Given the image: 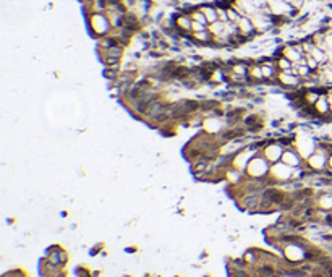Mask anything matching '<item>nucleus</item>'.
I'll list each match as a JSON object with an SVG mask.
<instances>
[{"instance_id":"nucleus-21","label":"nucleus","mask_w":332,"mask_h":277,"mask_svg":"<svg viewBox=\"0 0 332 277\" xmlns=\"http://www.w3.org/2000/svg\"><path fill=\"white\" fill-rule=\"evenodd\" d=\"M60 261H62V266H65L67 262H68V253L63 250V248L60 250Z\"/></svg>"},{"instance_id":"nucleus-9","label":"nucleus","mask_w":332,"mask_h":277,"mask_svg":"<svg viewBox=\"0 0 332 277\" xmlns=\"http://www.w3.org/2000/svg\"><path fill=\"white\" fill-rule=\"evenodd\" d=\"M313 110L316 113L317 118H332V110H330V104H329V97L327 94H321V97L317 99V102L313 105Z\"/></svg>"},{"instance_id":"nucleus-3","label":"nucleus","mask_w":332,"mask_h":277,"mask_svg":"<svg viewBox=\"0 0 332 277\" xmlns=\"http://www.w3.org/2000/svg\"><path fill=\"white\" fill-rule=\"evenodd\" d=\"M293 177V167L284 164V162H275V164L271 166V172H269V179L275 183H288L292 182Z\"/></svg>"},{"instance_id":"nucleus-6","label":"nucleus","mask_w":332,"mask_h":277,"mask_svg":"<svg viewBox=\"0 0 332 277\" xmlns=\"http://www.w3.org/2000/svg\"><path fill=\"white\" fill-rule=\"evenodd\" d=\"M280 161L284 162V164L293 167V169L305 166V158H303L301 153H300L295 146L285 148V151H284V154H282V159H280Z\"/></svg>"},{"instance_id":"nucleus-5","label":"nucleus","mask_w":332,"mask_h":277,"mask_svg":"<svg viewBox=\"0 0 332 277\" xmlns=\"http://www.w3.org/2000/svg\"><path fill=\"white\" fill-rule=\"evenodd\" d=\"M279 55L285 57V59H288L292 63H298L306 54L303 52V47L300 42H290V44H285L280 47Z\"/></svg>"},{"instance_id":"nucleus-13","label":"nucleus","mask_w":332,"mask_h":277,"mask_svg":"<svg viewBox=\"0 0 332 277\" xmlns=\"http://www.w3.org/2000/svg\"><path fill=\"white\" fill-rule=\"evenodd\" d=\"M248 80L250 83L259 84L264 81V75H263V68H261L259 62H253L250 63V70H248Z\"/></svg>"},{"instance_id":"nucleus-1","label":"nucleus","mask_w":332,"mask_h":277,"mask_svg":"<svg viewBox=\"0 0 332 277\" xmlns=\"http://www.w3.org/2000/svg\"><path fill=\"white\" fill-rule=\"evenodd\" d=\"M271 162L267 161L263 154H256L254 158L250 161L248 167H246L245 174L248 179H253V180H264L269 177V172H271Z\"/></svg>"},{"instance_id":"nucleus-4","label":"nucleus","mask_w":332,"mask_h":277,"mask_svg":"<svg viewBox=\"0 0 332 277\" xmlns=\"http://www.w3.org/2000/svg\"><path fill=\"white\" fill-rule=\"evenodd\" d=\"M284 151H285V145L282 143L280 140H272V141H266L261 154H263L271 164H275V162H280Z\"/></svg>"},{"instance_id":"nucleus-10","label":"nucleus","mask_w":332,"mask_h":277,"mask_svg":"<svg viewBox=\"0 0 332 277\" xmlns=\"http://www.w3.org/2000/svg\"><path fill=\"white\" fill-rule=\"evenodd\" d=\"M237 26H238V34L242 38H245L246 41L254 38L258 34L256 28H254V25H253V20L250 17H242L238 23H237Z\"/></svg>"},{"instance_id":"nucleus-11","label":"nucleus","mask_w":332,"mask_h":277,"mask_svg":"<svg viewBox=\"0 0 332 277\" xmlns=\"http://www.w3.org/2000/svg\"><path fill=\"white\" fill-rule=\"evenodd\" d=\"M99 55H101V60H107V59H115V60H122L123 52H125V46L122 44H114L109 49H104V51H97Z\"/></svg>"},{"instance_id":"nucleus-15","label":"nucleus","mask_w":332,"mask_h":277,"mask_svg":"<svg viewBox=\"0 0 332 277\" xmlns=\"http://www.w3.org/2000/svg\"><path fill=\"white\" fill-rule=\"evenodd\" d=\"M201 12L204 13V17L208 18V23L213 25L216 21H219V17H217V9L214 4H204V5H200Z\"/></svg>"},{"instance_id":"nucleus-17","label":"nucleus","mask_w":332,"mask_h":277,"mask_svg":"<svg viewBox=\"0 0 332 277\" xmlns=\"http://www.w3.org/2000/svg\"><path fill=\"white\" fill-rule=\"evenodd\" d=\"M208 30H209L211 34H213V38L222 36V34L225 33V23H222V21H216V23L208 26Z\"/></svg>"},{"instance_id":"nucleus-18","label":"nucleus","mask_w":332,"mask_h":277,"mask_svg":"<svg viewBox=\"0 0 332 277\" xmlns=\"http://www.w3.org/2000/svg\"><path fill=\"white\" fill-rule=\"evenodd\" d=\"M227 17H229V21H232V23H238L240 18H242V15L235 10L234 5H227Z\"/></svg>"},{"instance_id":"nucleus-12","label":"nucleus","mask_w":332,"mask_h":277,"mask_svg":"<svg viewBox=\"0 0 332 277\" xmlns=\"http://www.w3.org/2000/svg\"><path fill=\"white\" fill-rule=\"evenodd\" d=\"M314 208L332 212V191H322L314 198Z\"/></svg>"},{"instance_id":"nucleus-14","label":"nucleus","mask_w":332,"mask_h":277,"mask_svg":"<svg viewBox=\"0 0 332 277\" xmlns=\"http://www.w3.org/2000/svg\"><path fill=\"white\" fill-rule=\"evenodd\" d=\"M192 39H193L195 44H200V46L213 44V34L209 33V30L200 31V33H192Z\"/></svg>"},{"instance_id":"nucleus-7","label":"nucleus","mask_w":332,"mask_h":277,"mask_svg":"<svg viewBox=\"0 0 332 277\" xmlns=\"http://www.w3.org/2000/svg\"><path fill=\"white\" fill-rule=\"evenodd\" d=\"M277 83L285 89H296L303 84V80L292 70V72H279Z\"/></svg>"},{"instance_id":"nucleus-2","label":"nucleus","mask_w":332,"mask_h":277,"mask_svg":"<svg viewBox=\"0 0 332 277\" xmlns=\"http://www.w3.org/2000/svg\"><path fill=\"white\" fill-rule=\"evenodd\" d=\"M88 18V26H89V31L91 34L99 39V38H104V36H109L114 30L112 26L109 17L105 13H93V15L86 17Z\"/></svg>"},{"instance_id":"nucleus-19","label":"nucleus","mask_w":332,"mask_h":277,"mask_svg":"<svg viewBox=\"0 0 332 277\" xmlns=\"http://www.w3.org/2000/svg\"><path fill=\"white\" fill-rule=\"evenodd\" d=\"M217 9V17H219V21H222V23H227L229 21V17H227V7H224L222 4L221 5H216Z\"/></svg>"},{"instance_id":"nucleus-20","label":"nucleus","mask_w":332,"mask_h":277,"mask_svg":"<svg viewBox=\"0 0 332 277\" xmlns=\"http://www.w3.org/2000/svg\"><path fill=\"white\" fill-rule=\"evenodd\" d=\"M208 26L203 25V23H198V21H193L192 25V33H200V31H206Z\"/></svg>"},{"instance_id":"nucleus-8","label":"nucleus","mask_w":332,"mask_h":277,"mask_svg":"<svg viewBox=\"0 0 332 277\" xmlns=\"http://www.w3.org/2000/svg\"><path fill=\"white\" fill-rule=\"evenodd\" d=\"M175 21V28L179 30L182 34H192V25H193V20L190 17L188 12H179L177 15L174 17Z\"/></svg>"},{"instance_id":"nucleus-16","label":"nucleus","mask_w":332,"mask_h":277,"mask_svg":"<svg viewBox=\"0 0 332 277\" xmlns=\"http://www.w3.org/2000/svg\"><path fill=\"white\" fill-rule=\"evenodd\" d=\"M275 65H277L279 72H292L295 63H292L288 59H285V57H282L277 54V57H275Z\"/></svg>"}]
</instances>
